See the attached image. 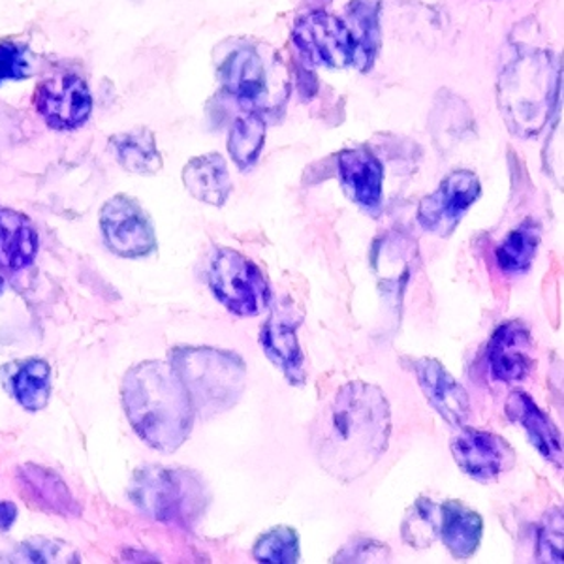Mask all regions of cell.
<instances>
[{
    "mask_svg": "<svg viewBox=\"0 0 564 564\" xmlns=\"http://www.w3.org/2000/svg\"><path fill=\"white\" fill-rule=\"evenodd\" d=\"M391 411L384 391L367 382L340 386L311 430L316 462L343 484L367 475L390 446Z\"/></svg>",
    "mask_w": 564,
    "mask_h": 564,
    "instance_id": "obj_1",
    "label": "cell"
},
{
    "mask_svg": "<svg viewBox=\"0 0 564 564\" xmlns=\"http://www.w3.org/2000/svg\"><path fill=\"white\" fill-rule=\"evenodd\" d=\"M122 404L141 441L159 452H175L193 431L196 411L172 364L132 367L122 379Z\"/></svg>",
    "mask_w": 564,
    "mask_h": 564,
    "instance_id": "obj_2",
    "label": "cell"
},
{
    "mask_svg": "<svg viewBox=\"0 0 564 564\" xmlns=\"http://www.w3.org/2000/svg\"><path fill=\"white\" fill-rule=\"evenodd\" d=\"M561 68L545 50H518L499 76V108L512 134L534 138L557 100Z\"/></svg>",
    "mask_w": 564,
    "mask_h": 564,
    "instance_id": "obj_3",
    "label": "cell"
},
{
    "mask_svg": "<svg viewBox=\"0 0 564 564\" xmlns=\"http://www.w3.org/2000/svg\"><path fill=\"white\" fill-rule=\"evenodd\" d=\"M170 364L183 380L199 416L230 411L243 395L247 367L238 354L207 347L175 348Z\"/></svg>",
    "mask_w": 564,
    "mask_h": 564,
    "instance_id": "obj_4",
    "label": "cell"
},
{
    "mask_svg": "<svg viewBox=\"0 0 564 564\" xmlns=\"http://www.w3.org/2000/svg\"><path fill=\"white\" fill-rule=\"evenodd\" d=\"M129 494L151 520L183 529H193L209 502V491L193 470L161 465L138 468Z\"/></svg>",
    "mask_w": 564,
    "mask_h": 564,
    "instance_id": "obj_5",
    "label": "cell"
},
{
    "mask_svg": "<svg viewBox=\"0 0 564 564\" xmlns=\"http://www.w3.org/2000/svg\"><path fill=\"white\" fill-rule=\"evenodd\" d=\"M209 286L218 302L238 316H257L270 307V281L250 258L234 249H218L209 268Z\"/></svg>",
    "mask_w": 564,
    "mask_h": 564,
    "instance_id": "obj_6",
    "label": "cell"
},
{
    "mask_svg": "<svg viewBox=\"0 0 564 564\" xmlns=\"http://www.w3.org/2000/svg\"><path fill=\"white\" fill-rule=\"evenodd\" d=\"M478 175L470 170H457L444 177L435 193L425 196L417 207V223L423 230L438 238H449L465 213L480 198Z\"/></svg>",
    "mask_w": 564,
    "mask_h": 564,
    "instance_id": "obj_7",
    "label": "cell"
},
{
    "mask_svg": "<svg viewBox=\"0 0 564 564\" xmlns=\"http://www.w3.org/2000/svg\"><path fill=\"white\" fill-rule=\"evenodd\" d=\"M297 50L308 63L326 68H347L352 65L354 39L345 21L329 13H307L295 21L292 31Z\"/></svg>",
    "mask_w": 564,
    "mask_h": 564,
    "instance_id": "obj_8",
    "label": "cell"
},
{
    "mask_svg": "<svg viewBox=\"0 0 564 564\" xmlns=\"http://www.w3.org/2000/svg\"><path fill=\"white\" fill-rule=\"evenodd\" d=\"M100 226L106 245L119 257H148L156 249L151 218L129 196L109 199L100 213Z\"/></svg>",
    "mask_w": 564,
    "mask_h": 564,
    "instance_id": "obj_9",
    "label": "cell"
},
{
    "mask_svg": "<svg viewBox=\"0 0 564 564\" xmlns=\"http://www.w3.org/2000/svg\"><path fill=\"white\" fill-rule=\"evenodd\" d=\"M302 313L290 300H284L271 311L258 337L268 359L281 369L284 379L292 386H303L307 380L305 356L297 339V327L302 326Z\"/></svg>",
    "mask_w": 564,
    "mask_h": 564,
    "instance_id": "obj_10",
    "label": "cell"
},
{
    "mask_svg": "<svg viewBox=\"0 0 564 564\" xmlns=\"http://www.w3.org/2000/svg\"><path fill=\"white\" fill-rule=\"evenodd\" d=\"M452 454L457 467L473 480L494 481L512 470L516 449L502 436L489 431L468 430L467 425L452 438Z\"/></svg>",
    "mask_w": 564,
    "mask_h": 564,
    "instance_id": "obj_11",
    "label": "cell"
},
{
    "mask_svg": "<svg viewBox=\"0 0 564 564\" xmlns=\"http://www.w3.org/2000/svg\"><path fill=\"white\" fill-rule=\"evenodd\" d=\"M34 104L50 127L70 130L89 119L93 98L82 77L61 76L39 85Z\"/></svg>",
    "mask_w": 564,
    "mask_h": 564,
    "instance_id": "obj_12",
    "label": "cell"
},
{
    "mask_svg": "<svg viewBox=\"0 0 564 564\" xmlns=\"http://www.w3.org/2000/svg\"><path fill=\"white\" fill-rule=\"evenodd\" d=\"M488 366L497 382L516 384L531 375L532 337L529 327L520 321H508L495 329L489 340Z\"/></svg>",
    "mask_w": 564,
    "mask_h": 564,
    "instance_id": "obj_13",
    "label": "cell"
},
{
    "mask_svg": "<svg viewBox=\"0 0 564 564\" xmlns=\"http://www.w3.org/2000/svg\"><path fill=\"white\" fill-rule=\"evenodd\" d=\"M417 384L444 422L462 430L470 420V399L438 359L422 358L414 364Z\"/></svg>",
    "mask_w": 564,
    "mask_h": 564,
    "instance_id": "obj_14",
    "label": "cell"
},
{
    "mask_svg": "<svg viewBox=\"0 0 564 564\" xmlns=\"http://www.w3.org/2000/svg\"><path fill=\"white\" fill-rule=\"evenodd\" d=\"M340 183L354 204L371 213L372 217L382 209V183L384 166L367 149H350L337 156Z\"/></svg>",
    "mask_w": 564,
    "mask_h": 564,
    "instance_id": "obj_15",
    "label": "cell"
},
{
    "mask_svg": "<svg viewBox=\"0 0 564 564\" xmlns=\"http://www.w3.org/2000/svg\"><path fill=\"white\" fill-rule=\"evenodd\" d=\"M508 420L520 423L529 436V443L555 467L563 468V441L557 425L552 422L539 404L523 391H512L505 404Z\"/></svg>",
    "mask_w": 564,
    "mask_h": 564,
    "instance_id": "obj_16",
    "label": "cell"
},
{
    "mask_svg": "<svg viewBox=\"0 0 564 564\" xmlns=\"http://www.w3.org/2000/svg\"><path fill=\"white\" fill-rule=\"evenodd\" d=\"M220 82L226 93L236 98L243 108L257 111V106L265 97V68L262 57L254 47H238L226 57L220 66Z\"/></svg>",
    "mask_w": 564,
    "mask_h": 564,
    "instance_id": "obj_17",
    "label": "cell"
},
{
    "mask_svg": "<svg viewBox=\"0 0 564 564\" xmlns=\"http://www.w3.org/2000/svg\"><path fill=\"white\" fill-rule=\"evenodd\" d=\"M39 234L31 218L12 209H0V270L21 271L34 262Z\"/></svg>",
    "mask_w": 564,
    "mask_h": 564,
    "instance_id": "obj_18",
    "label": "cell"
},
{
    "mask_svg": "<svg viewBox=\"0 0 564 564\" xmlns=\"http://www.w3.org/2000/svg\"><path fill=\"white\" fill-rule=\"evenodd\" d=\"M484 536V520L475 510L459 500H446L441 505V536L443 544L456 558L475 555Z\"/></svg>",
    "mask_w": 564,
    "mask_h": 564,
    "instance_id": "obj_19",
    "label": "cell"
},
{
    "mask_svg": "<svg viewBox=\"0 0 564 564\" xmlns=\"http://www.w3.org/2000/svg\"><path fill=\"white\" fill-rule=\"evenodd\" d=\"M186 191L209 206H225L230 198L231 180L226 161L217 153L196 156L183 170Z\"/></svg>",
    "mask_w": 564,
    "mask_h": 564,
    "instance_id": "obj_20",
    "label": "cell"
},
{
    "mask_svg": "<svg viewBox=\"0 0 564 564\" xmlns=\"http://www.w3.org/2000/svg\"><path fill=\"white\" fill-rule=\"evenodd\" d=\"M347 13L354 39L352 65L359 72L371 70L380 47V0H352Z\"/></svg>",
    "mask_w": 564,
    "mask_h": 564,
    "instance_id": "obj_21",
    "label": "cell"
},
{
    "mask_svg": "<svg viewBox=\"0 0 564 564\" xmlns=\"http://www.w3.org/2000/svg\"><path fill=\"white\" fill-rule=\"evenodd\" d=\"M23 491L31 502H36L40 508L47 512L58 513V516H68L74 518L79 512L76 502L72 499L70 491L66 488L65 481L57 475H53L47 468L36 467V465H25L18 468Z\"/></svg>",
    "mask_w": 564,
    "mask_h": 564,
    "instance_id": "obj_22",
    "label": "cell"
},
{
    "mask_svg": "<svg viewBox=\"0 0 564 564\" xmlns=\"http://www.w3.org/2000/svg\"><path fill=\"white\" fill-rule=\"evenodd\" d=\"M109 148L116 154L117 162L130 174L153 175L161 172V153L151 130L135 129L111 135Z\"/></svg>",
    "mask_w": 564,
    "mask_h": 564,
    "instance_id": "obj_23",
    "label": "cell"
},
{
    "mask_svg": "<svg viewBox=\"0 0 564 564\" xmlns=\"http://www.w3.org/2000/svg\"><path fill=\"white\" fill-rule=\"evenodd\" d=\"M542 241V226L527 218L518 228L508 234L505 241L495 250V258L500 270L507 275H523L531 270L534 257Z\"/></svg>",
    "mask_w": 564,
    "mask_h": 564,
    "instance_id": "obj_24",
    "label": "cell"
},
{
    "mask_svg": "<svg viewBox=\"0 0 564 564\" xmlns=\"http://www.w3.org/2000/svg\"><path fill=\"white\" fill-rule=\"evenodd\" d=\"M263 140H265V121L258 111L249 109L243 116H239L230 129L228 138V151L231 161L238 164L239 170H250L262 153Z\"/></svg>",
    "mask_w": 564,
    "mask_h": 564,
    "instance_id": "obj_25",
    "label": "cell"
},
{
    "mask_svg": "<svg viewBox=\"0 0 564 564\" xmlns=\"http://www.w3.org/2000/svg\"><path fill=\"white\" fill-rule=\"evenodd\" d=\"M13 393L25 411L44 409L52 393V369L44 359H29L18 369L13 377Z\"/></svg>",
    "mask_w": 564,
    "mask_h": 564,
    "instance_id": "obj_26",
    "label": "cell"
},
{
    "mask_svg": "<svg viewBox=\"0 0 564 564\" xmlns=\"http://www.w3.org/2000/svg\"><path fill=\"white\" fill-rule=\"evenodd\" d=\"M404 544L414 550H427L441 536V505L427 497H420L404 513L401 523Z\"/></svg>",
    "mask_w": 564,
    "mask_h": 564,
    "instance_id": "obj_27",
    "label": "cell"
},
{
    "mask_svg": "<svg viewBox=\"0 0 564 564\" xmlns=\"http://www.w3.org/2000/svg\"><path fill=\"white\" fill-rule=\"evenodd\" d=\"M252 555L258 563L295 564L300 561V536L292 527H275L257 540Z\"/></svg>",
    "mask_w": 564,
    "mask_h": 564,
    "instance_id": "obj_28",
    "label": "cell"
},
{
    "mask_svg": "<svg viewBox=\"0 0 564 564\" xmlns=\"http://www.w3.org/2000/svg\"><path fill=\"white\" fill-rule=\"evenodd\" d=\"M539 558L542 563H563V512L547 513L540 529Z\"/></svg>",
    "mask_w": 564,
    "mask_h": 564,
    "instance_id": "obj_29",
    "label": "cell"
},
{
    "mask_svg": "<svg viewBox=\"0 0 564 564\" xmlns=\"http://www.w3.org/2000/svg\"><path fill=\"white\" fill-rule=\"evenodd\" d=\"M68 544L55 542V540L34 539L20 545L18 550V563H63V558H74V553H66ZM70 563V561H66Z\"/></svg>",
    "mask_w": 564,
    "mask_h": 564,
    "instance_id": "obj_30",
    "label": "cell"
},
{
    "mask_svg": "<svg viewBox=\"0 0 564 564\" xmlns=\"http://www.w3.org/2000/svg\"><path fill=\"white\" fill-rule=\"evenodd\" d=\"M390 558V550L382 542L359 539L340 550L335 563H377Z\"/></svg>",
    "mask_w": 564,
    "mask_h": 564,
    "instance_id": "obj_31",
    "label": "cell"
},
{
    "mask_svg": "<svg viewBox=\"0 0 564 564\" xmlns=\"http://www.w3.org/2000/svg\"><path fill=\"white\" fill-rule=\"evenodd\" d=\"M26 76V61L18 45L0 44V84Z\"/></svg>",
    "mask_w": 564,
    "mask_h": 564,
    "instance_id": "obj_32",
    "label": "cell"
},
{
    "mask_svg": "<svg viewBox=\"0 0 564 564\" xmlns=\"http://www.w3.org/2000/svg\"><path fill=\"white\" fill-rule=\"evenodd\" d=\"M18 518V508L13 502H0V531H8Z\"/></svg>",
    "mask_w": 564,
    "mask_h": 564,
    "instance_id": "obj_33",
    "label": "cell"
}]
</instances>
